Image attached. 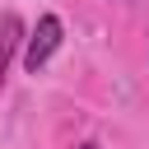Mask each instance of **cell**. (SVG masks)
<instances>
[{"mask_svg":"<svg viewBox=\"0 0 149 149\" xmlns=\"http://www.w3.org/2000/svg\"><path fill=\"white\" fill-rule=\"evenodd\" d=\"M79 149H98V144H93V140H84V144H79Z\"/></svg>","mask_w":149,"mask_h":149,"instance_id":"3","label":"cell"},{"mask_svg":"<svg viewBox=\"0 0 149 149\" xmlns=\"http://www.w3.org/2000/svg\"><path fill=\"white\" fill-rule=\"evenodd\" d=\"M28 42V28H23V19L14 14V9H5L0 14V79H5V70H9V61H14V51Z\"/></svg>","mask_w":149,"mask_h":149,"instance_id":"2","label":"cell"},{"mask_svg":"<svg viewBox=\"0 0 149 149\" xmlns=\"http://www.w3.org/2000/svg\"><path fill=\"white\" fill-rule=\"evenodd\" d=\"M61 42H65V23H61L56 14H42V19L28 28V42H23V65H28V74H37V70L56 56Z\"/></svg>","mask_w":149,"mask_h":149,"instance_id":"1","label":"cell"}]
</instances>
